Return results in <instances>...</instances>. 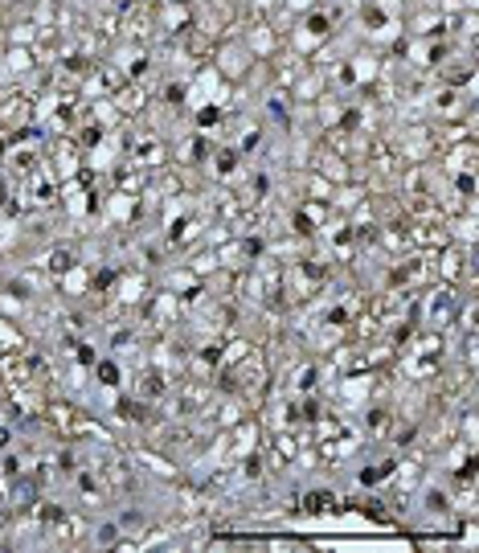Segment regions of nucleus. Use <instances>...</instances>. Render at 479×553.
Masks as SVG:
<instances>
[{"label": "nucleus", "instance_id": "1", "mask_svg": "<svg viewBox=\"0 0 479 553\" xmlns=\"http://www.w3.org/2000/svg\"><path fill=\"white\" fill-rule=\"evenodd\" d=\"M98 377H103V381H115V377H119V369H115L111 361H103V365H98Z\"/></svg>", "mask_w": 479, "mask_h": 553}]
</instances>
